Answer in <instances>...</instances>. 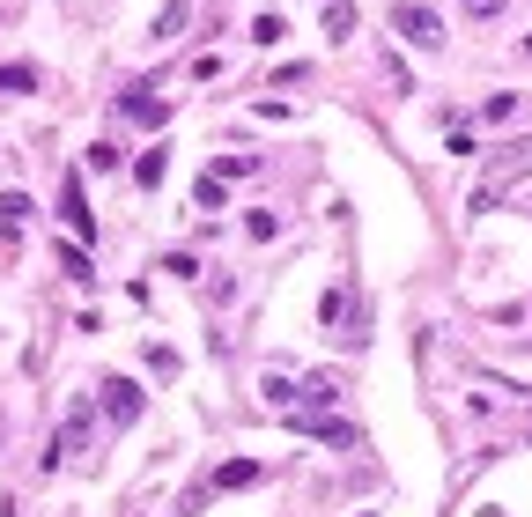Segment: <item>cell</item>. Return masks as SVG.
<instances>
[{"mask_svg":"<svg viewBox=\"0 0 532 517\" xmlns=\"http://www.w3.org/2000/svg\"><path fill=\"white\" fill-rule=\"evenodd\" d=\"M119 111H126L133 126H163V119H170V97H156L148 82H133L126 97H119Z\"/></svg>","mask_w":532,"mask_h":517,"instance_id":"cell-3","label":"cell"},{"mask_svg":"<svg viewBox=\"0 0 532 517\" xmlns=\"http://www.w3.org/2000/svg\"><path fill=\"white\" fill-rule=\"evenodd\" d=\"M392 30L407 37V45H422V52H436V45H444V23H436V15L422 8V0H399V8H392Z\"/></svg>","mask_w":532,"mask_h":517,"instance_id":"cell-1","label":"cell"},{"mask_svg":"<svg viewBox=\"0 0 532 517\" xmlns=\"http://www.w3.org/2000/svg\"><path fill=\"white\" fill-rule=\"evenodd\" d=\"M259 399H266V414H274V407H281V414H296V407H303V385H289V377L266 370V377H259Z\"/></svg>","mask_w":532,"mask_h":517,"instance_id":"cell-7","label":"cell"},{"mask_svg":"<svg viewBox=\"0 0 532 517\" xmlns=\"http://www.w3.org/2000/svg\"><path fill=\"white\" fill-rule=\"evenodd\" d=\"M525 60H532V37H525Z\"/></svg>","mask_w":532,"mask_h":517,"instance_id":"cell-22","label":"cell"},{"mask_svg":"<svg viewBox=\"0 0 532 517\" xmlns=\"http://www.w3.org/2000/svg\"><path fill=\"white\" fill-rule=\"evenodd\" d=\"M503 8H510V0H466V15H473V23H496Z\"/></svg>","mask_w":532,"mask_h":517,"instance_id":"cell-21","label":"cell"},{"mask_svg":"<svg viewBox=\"0 0 532 517\" xmlns=\"http://www.w3.org/2000/svg\"><path fill=\"white\" fill-rule=\"evenodd\" d=\"M318 23H326V37L340 45V37L355 30V0H318Z\"/></svg>","mask_w":532,"mask_h":517,"instance_id":"cell-9","label":"cell"},{"mask_svg":"<svg viewBox=\"0 0 532 517\" xmlns=\"http://www.w3.org/2000/svg\"><path fill=\"white\" fill-rule=\"evenodd\" d=\"M185 23H193V0H163V15H156V45H163V37H178Z\"/></svg>","mask_w":532,"mask_h":517,"instance_id":"cell-12","label":"cell"},{"mask_svg":"<svg viewBox=\"0 0 532 517\" xmlns=\"http://www.w3.org/2000/svg\"><path fill=\"white\" fill-rule=\"evenodd\" d=\"M303 436H326V444H340V451H355V429L348 421H333V414H289Z\"/></svg>","mask_w":532,"mask_h":517,"instance_id":"cell-6","label":"cell"},{"mask_svg":"<svg viewBox=\"0 0 532 517\" xmlns=\"http://www.w3.org/2000/svg\"><path fill=\"white\" fill-rule=\"evenodd\" d=\"M8 89H37V67H0V97Z\"/></svg>","mask_w":532,"mask_h":517,"instance_id":"cell-18","label":"cell"},{"mask_svg":"<svg viewBox=\"0 0 532 517\" xmlns=\"http://www.w3.org/2000/svg\"><path fill=\"white\" fill-rule=\"evenodd\" d=\"M252 37H259V45H281V37H289V23H281V15H259Z\"/></svg>","mask_w":532,"mask_h":517,"instance_id":"cell-19","label":"cell"},{"mask_svg":"<svg viewBox=\"0 0 532 517\" xmlns=\"http://www.w3.org/2000/svg\"><path fill=\"white\" fill-rule=\"evenodd\" d=\"M97 399H104V414L119 421V429H133V421H141V407H148L133 377H104V385H97Z\"/></svg>","mask_w":532,"mask_h":517,"instance_id":"cell-2","label":"cell"},{"mask_svg":"<svg viewBox=\"0 0 532 517\" xmlns=\"http://www.w3.org/2000/svg\"><path fill=\"white\" fill-rule=\"evenodd\" d=\"M23 222H30V200H23V193H0V229L23 237Z\"/></svg>","mask_w":532,"mask_h":517,"instance_id":"cell-13","label":"cell"},{"mask_svg":"<svg viewBox=\"0 0 532 517\" xmlns=\"http://www.w3.org/2000/svg\"><path fill=\"white\" fill-rule=\"evenodd\" d=\"M89 429H97V399H74V414H67V429H60V444H52V458L82 451V444H89Z\"/></svg>","mask_w":532,"mask_h":517,"instance_id":"cell-4","label":"cell"},{"mask_svg":"<svg viewBox=\"0 0 532 517\" xmlns=\"http://www.w3.org/2000/svg\"><path fill=\"white\" fill-rule=\"evenodd\" d=\"M163 170H170V156H163V148H148V156L133 163V185H148V193H156V185H163Z\"/></svg>","mask_w":532,"mask_h":517,"instance_id":"cell-14","label":"cell"},{"mask_svg":"<svg viewBox=\"0 0 532 517\" xmlns=\"http://www.w3.org/2000/svg\"><path fill=\"white\" fill-rule=\"evenodd\" d=\"M333 399H340L333 377H311V385H303V407H333Z\"/></svg>","mask_w":532,"mask_h":517,"instance_id":"cell-17","label":"cell"},{"mask_svg":"<svg viewBox=\"0 0 532 517\" xmlns=\"http://www.w3.org/2000/svg\"><path fill=\"white\" fill-rule=\"evenodd\" d=\"M259 473H266L259 458H230V466L215 473V488H222V495H230V488H259Z\"/></svg>","mask_w":532,"mask_h":517,"instance_id":"cell-10","label":"cell"},{"mask_svg":"<svg viewBox=\"0 0 532 517\" xmlns=\"http://www.w3.org/2000/svg\"><path fill=\"white\" fill-rule=\"evenodd\" d=\"M318 318H326V333H333V325H355V296H348V289H326Z\"/></svg>","mask_w":532,"mask_h":517,"instance_id":"cell-11","label":"cell"},{"mask_svg":"<svg viewBox=\"0 0 532 517\" xmlns=\"http://www.w3.org/2000/svg\"><path fill=\"white\" fill-rule=\"evenodd\" d=\"M215 170H222V178H252V170H259V156H222Z\"/></svg>","mask_w":532,"mask_h":517,"instance_id":"cell-20","label":"cell"},{"mask_svg":"<svg viewBox=\"0 0 532 517\" xmlns=\"http://www.w3.org/2000/svg\"><path fill=\"white\" fill-rule=\"evenodd\" d=\"M60 266H67V281H97V274H89V252H82V244H60Z\"/></svg>","mask_w":532,"mask_h":517,"instance_id":"cell-16","label":"cell"},{"mask_svg":"<svg viewBox=\"0 0 532 517\" xmlns=\"http://www.w3.org/2000/svg\"><path fill=\"white\" fill-rule=\"evenodd\" d=\"M60 215H67L74 237H97V215H89V200H82V178H67V185H60Z\"/></svg>","mask_w":532,"mask_h":517,"instance_id":"cell-5","label":"cell"},{"mask_svg":"<svg viewBox=\"0 0 532 517\" xmlns=\"http://www.w3.org/2000/svg\"><path fill=\"white\" fill-rule=\"evenodd\" d=\"M119 163H126V156H119V141H97V148H89V170H97V178H111Z\"/></svg>","mask_w":532,"mask_h":517,"instance_id":"cell-15","label":"cell"},{"mask_svg":"<svg viewBox=\"0 0 532 517\" xmlns=\"http://www.w3.org/2000/svg\"><path fill=\"white\" fill-rule=\"evenodd\" d=\"M193 207H200V215H222V207H230V178H222V170H207V178L193 185Z\"/></svg>","mask_w":532,"mask_h":517,"instance_id":"cell-8","label":"cell"}]
</instances>
